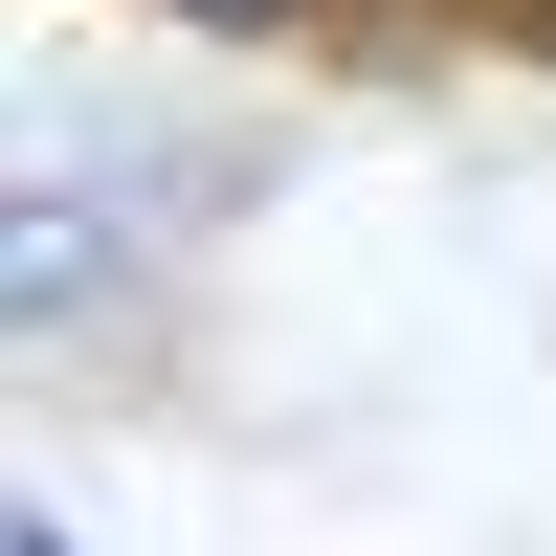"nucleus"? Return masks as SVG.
<instances>
[{"label": "nucleus", "mask_w": 556, "mask_h": 556, "mask_svg": "<svg viewBox=\"0 0 556 556\" xmlns=\"http://www.w3.org/2000/svg\"><path fill=\"white\" fill-rule=\"evenodd\" d=\"M534 45H556V23H534Z\"/></svg>", "instance_id": "nucleus-3"}, {"label": "nucleus", "mask_w": 556, "mask_h": 556, "mask_svg": "<svg viewBox=\"0 0 556 556\" xmlns=\"http://www.w3.org/2000/svg\"><path fill=\"white\" fill-rule=\"evenodd\" d=\"M23 556H67V534H23Z\"/></svg>", "instance_id": "nucleus-2"}, {"label": "nucleus", "mask_w": 556, "mask_h": 556, "mask_svg": "<svg viewBox=\"0 0 556 556\" xmlns=\"http://www.w3.org/2000/svg\"><path fill=\"white\" fill-rule=\"evenodd\" d=\"M201 23H290V0H201Z\"/></svg>", "instance_id": "nucleus-1"}]
</instances>
